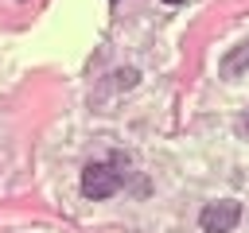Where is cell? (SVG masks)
<instances>
[{"label":"cell","instance_id":"cell-1","mask_svg":"<svg viewBox=\"0 0 249 233\" xmlns=\"http://www.w3.org/2000/svg\"><path fill=\"white\" fill-rule=\"evenodd\" d=\"M117 186H121V175L109 163H89L82 171V194L86 198H109Z\"/></svg>","mask_w":249,"mask_h":233},{"label":"cell","instance_id":"cell-5","mask_svg":"<svg viewBox=\"0 0 249 233\" xmlns=\"http://www.w3.org/2000/svg\"><path fill=\"white\" fill-rule=\"evenodd\" d=\"M245 124H249V120H245Z\"/></svg>","mask_w":249,"mask_h":233},{"label":"cell","instance_id":"cell-3","mask_svg":"<svg viewBox=\"0 0 249 233\" xmlns=\"http://www.w3.org/2000/svg\"><path fill=\"white\" fill-rule=\"evenodd\" d=\"M241 70H249V43L237 47L233 54H226V62H222V74H241Z\"/></svg>","mask_w":249,"mask_h":233},{"label":"cell","instance_id":"cell-4","mask_svg":"<svg viewBox=\"0 0 249 233\" xmlns=\"http://www.w3.org/2000/svg\"><path fill=\"white\" fill-rule=\"evenodd\" d=\"M163 4H183V0H163Z\"/></svg>","mask_w":249,"mask_h":233},{"label":"cell","instance_id":"cell-2","mask_svg":"<svg viewBox=\"0 0 249 233\" xmlns=\"http://www.w3.org/2000/svg\"><path fill=\"white\" fill-rule=\"evenodd\" d=\"M237 217H241V206L230 202V198H222V202H210V206L198 214V225H202L206 233H230V229L237 225Z\"/></svg>","mask_w":249,"mask_h":233}]
</instances>
